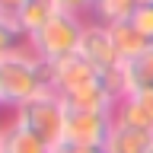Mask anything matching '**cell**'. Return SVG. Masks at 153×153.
Segmentation results:
<instances>
[{
	"label": "cell",
	"mask_w": 153,
	"mask_h": 153,
	"mask_svg": "<svg viewBox=\"0 0 153 153\" xmlns=\"http://www.w3.org/2000/svg\"><path fill=\"white\" fill-rule=\"evenodd\" d=\"M51 93L61 96L67 108H89V112L115 108V96L108 93L102 74L80 54H70L51 67Z\"/></svg>",
	"instance_id": "obj_1"
},
{
	"label": "cell",
	"mask_w": 153,
	"mask_h": 153,
	"mask_svg": "<svg viewBox=\"0 0 153 153\" xmlns=\"http://www.w3.org/2000/svg\"><path fill=\"white\" fill-rule=\"evenodd\" d=\"M51 67L48 61H38L32 48H22L16 54L0 57V108H13L26 105L38 93L51 89Z\"/></svg>",
	"instance_id": "obj_2"
},
{
	"label": "cell",
	"mask_w": 153,
	"mask_h": 153,
	"mask_svg": "<svg viewBox=\"0 0 153 153\" xmlns=\"http://www.w3.org/2000/svg\"><path fill=\"white\" fill-rule=\"evenodd\" d=\"M83 26H86V22L80 16L57 10L42 29H35V32L29 35V48H32V54H35L38 61L57 64V61L76 54L80 38H83Z\"/></svg>",
	"instance_id": "obj_3"
},
{
	"label": "cell",
	"mask_w": 153,
	"mask_h": 153,
	"mask_svg": "<svg viewBox=\"0 0 153 153\" xmlns=\"http://www.w3.org/2000/svg\"><path fill=\"white\" fill-rule=\"evenodd\" d=\"M16 121L32 131L38 140H45L48 147H57V143L64 140V115H67V105L64 99L57 93H38L35 99H29L26 105H19L16 112Z\"/></svg>",
	"instance_id": "obj_4"
},
{
	"label": "cell",
	"mask_w": 153,
	"mask_h": 153,
	"mask_svg": "<svg viewBox=\"0 0 153 153\" xmlns=\"http://www.w3.org/2000/svg\"><path fill=\"white\" fill-rule=\"evenodd\" d=\"M112 131V112H89V108H67L64 115V140L80 147H102Z\"/></svg>",
	"instance_id": "obj_5"
},
{
	"label": "cell",
	"mask_w": 153,
	"mask_h": 153,
	"mask_svg": "<svg viewBox=\"0 0 153 153\" xmlns=\"http://www.w3.org/2000/svg\"><path fill=\"white\" fill-rule=\"evenodd\" d=\"M76 54L86 57L102 76L121 70V57H118V51H115L112 32H108V26H102V22H86L83 26V38H80Z\"/></svg>",
	"instance_id": "obj_6"
},
{
	"label": "cell",
	"mask_w": 153,
	"mask_h": 153,
	"mask_svg": "<svg viewBox=\"0 0 153 153\" xmlns=\"http://www.w3.org/2000/svg\"><path fill=\"white\" fill-rule=\"evenodd\" d=\"M150 147H153V131L112 121V131L102 143V153H150Z\"/></svg>",
	"instance_id": "obj_7"
},
{
	"label": "cell",
	"mask_w": 153,
	"mask_h": 153,
	"mask_svg": "<svg viewBox=\"0 0 153 153\" xmlns=\"http://www.w3.org/2000/svg\"><path fill=\"white\" fill-rule=\"evenodd\" d=\"M121 74H124V93L128 96L153 93V45L134 61H124Z\"/></svg>",
	"instance_id": "obj_8"
},
{
	"label": "cell",
	"mask_w": 153,
	"mask_h": 153,
	"mask_svg": "<svg viewBox=\"0 0 153 153\" xmlns=\"http://www.w3.org/2000/svg\"><path fill=\"white\" fill-rule=\"evenodd\" d=\"M108 32H112V42H115V51H118V57H121V64H124V61H134L137 54H143V51L153 45V42L134 26L131 19L108 26Z\"/></svg>",
	"instance_id": "obj_9"
},
{
	"label": "cell",
	"mask_w": 153,
	"mask_h": 153,
	"mask_svg": "<svg viewBox=\"0 0 153 153\" xmlns=\"http://www.w3.org/2000/svg\"><path fill=\"white\" fill-rule=\"evenodd\" d=\"M112 121L115 124H131V128H143V131H153V115L150 108L143 105L140 96H121L112 108Z\"/></svg>",
	"instance_id": "obj_10"
},
{
	"label": "cell",
	"mask_w": 153,
	"mask_h": 153,
	"mask_svg": "<svg viewBox=\"0 0 153 153\" xmlns=\"http://www.w3.org/2000/svg\"><path fill=\"white\" fill-rule=\"evenodd\" d=\"M3 153H51V147L38 140L32 131H26L13 115V121L3 128Z\"/></svg>",
	"instance_id": "obj_11"
},
{
	"label": "cell",
	"mask_w": 153,
	"mask_h": 153,
	"mask_svg": "<svg viewBox=\"0 0 153 153\" xmlns=\"http://www.w3.org/2000/svg\"><path fill=\"white\" fill-rule=\"evenodd\" d=\"M54 13H57V0H22V7L16 10V22L22 26L26 35H32V32L42 29Z\"/></svg>",
	"instance_id": "obj_12"
},
{
	"label": "cell",
	"mask_w": 153,
	"mask_h": 153,
	"mask_svg": "<svg viewBox=\"0 0 153 153\" xmlns=\"http://www.w3.org/2000/svg\"><path fill=\"white\" fill-rule=\"evenodd\" d=\"M143 0H96L93 7V22H102V26H115V22H124L137 13Z\"/></svg>",
	"instance_id": "obj_13"
},
{
	"label": "cell",
	"mask_w": 153,
	"mask_h": 153,
	"mask_svg": "<svg viewBox=\"0 0 153 153\" xmlns=\"http://www.w3.org/2000/svg\"><path fill=\"white\" fill-rule=\"evenodd\" d=\"M22 48H29V35L22 32L16 16H3V13H0V57L16 54Z\"/></svg>",
	"instance_id": "obj_14"
},
{
	"label": "cell",
	"mask_w": 153,
	"mask_h": 153,
	"mask_svg": "<svg viewBox=\"0 0 153 153\" xmlns=\"http://www.w3.org/2000/svg\"><path fill=\"white\" fill-rule=\"evenodd\" d=\"M131 22H134V26H137L143 35L153 42V0H143L140 7H137V13L131 16Z\"/></svg>",
	"instance_id": "obj_15"
},
{
	"label": "cell",
	"mask_w": 153,
	"mask_h": 153,
	"mask_svg": "<svg viewBox=\"0 0 153 153\" xmlns=\"http://www.w3.org/2000/svg\"><path fill=\"white\" fill-rule=\"evenodd\" d=\"M96 0H57V10H64V13H74V16H80V13H93Z\"/></svg>",
	"instance_id": "obj_16"
},
{
	"label": "cell",
	"mask_w": 153,
	"mask_h": 153,
	"mask_svg": "<svg viewBox=\"0 0 153 153\" xmlns=\"http://www.w3.org/2000/svg\"><path fill=\"white\" fill-rule=\"evenodd\" d=\"M51 153H102V147H80V143L61 140L57 147H51Z\"/></svg>",
	"instance_id": "obj_17"
},
{
	"label": "cell",
	"mask_w": 153,
	"mask_h": 153,
	"mask_svg": "<svg viewBox=\"0 0 153 153\" xmlns=\"http://www.w3.org/2000/svg\"><path fill=\"white\" fill-rule=\"evenodd\" d=\"M19 7H22V0H0V13L3 16H16Z\"/></svg>",
	"instance_id": "obj_18"
},
{
	"label": "cell",
	"mask_w": 153,
	"mask_h": 153,
	"mask_svg": "<svg viewBox=\"0 0 153 153\" xmlns=\"http://www.w3.org/2000/svg\"><path fill=\"white\" fill-rule=\"evenodd\" d=\"M0 153H3V128H0Z\"/></svg>",
	"instance_id": "obj_19"
},
{
	"label": "cell",
	"mask_w": 153,
	"mask_h": 153,
	"mask_svg": "<svg viewBox=\"0 0 153 153\" xmlns=\"http://www.w3.org/2000/svg\"><path fill=\"white\" fill-rule=\"evenodd\" d=\"M150 153H153V147H150Z\"/></svg>",
	"instance_id": "obj_20"
}]
</instances>
